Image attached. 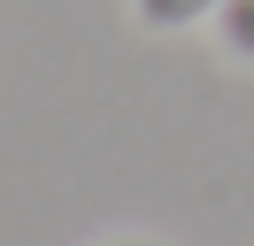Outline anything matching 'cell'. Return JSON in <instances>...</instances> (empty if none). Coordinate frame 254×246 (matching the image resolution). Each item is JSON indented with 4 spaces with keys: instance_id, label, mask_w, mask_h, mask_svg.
Returning <instances> with one entry per match:
<instances>
[{
    "instance_id": "3957f363",
    "label": "cell",
    "mask_w": 254,
    "mask_h": 246,
    "mask_svg": "<svg viewBox=\"0 0 254 246\" xmlns=\"http://www.w3.org/2000/svg\"><path fill=\"white\" fill-rule=\"evenodd\" d=\"M100 246H162V239H100Z\"/></svg>"
},
{
    "instance_id": "7a4b0ae2",
    "label": "cell",
    "mask_w": 254,
    "mask_h": 246,
    "mask_svg": "<svg viewBox=\"0 0 254 246\" xmlns=\"http://www.w3.org/2000/svg\"><path fill=\"white\" fill-rule=\"evenodd\" d=\"M216 39H223V54H231V62H247V69H254V0H231V8L216 15Z\"/></svg>"
},
{
    "instance_id": "6da1fadb",
    "label": "cell",
    "mask_w": 254,
    "mask_h": 246,
    "mask_svg": "<svg viewBox=\"0 0 254 246\" xmlns=\"http://www.w3.org/2000/svg\"><path fill=\"white\" fill-rule=\"evenodd\" d=\"M223 8H231V0H131V15H139L146 31H200V23H216Z\"/></svg>"
}]
</instances>
